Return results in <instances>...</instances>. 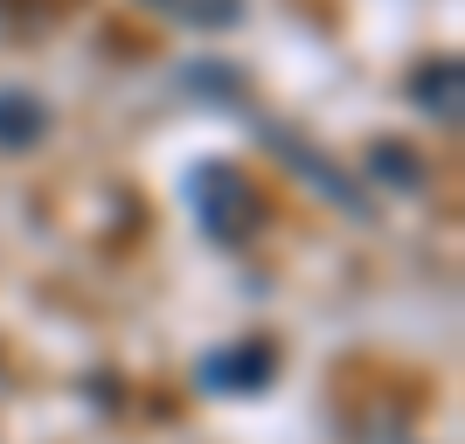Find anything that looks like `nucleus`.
Returning a JSON list of instances; mask_svg holds the SVG:
<instances>
[{
  "instance_id": "4",
  "label": "nucleus",
  "mask_w": 465,
  "mask_h": 444,
  "mask_svg": "<svg viewBox=\"0 0 465 444\" xmlns=\"http://www.w3.org/2000/svg\"><path fill=\"white\" fill-rule=\"evenodd\" d=\"M410 91H417V104H424L430 118H459V63H424V70H417V77H410Z\"/></svg>"
},
{
  "instance_id": "3",
  "label": "nucleus",
  "mask_w": 465,
  "mask_h": 444,
  "mask_svg": "<svg viewBox=\"0 0 465 444\" xmlns=\"http://www.w3.org/2000/svg\"><path fill=\"white\" fill-rule=\"evenodd\" d=\"M49 133V104H42L35 91H0V146H35V139Z\"/></svg>"
},
{
  "instance_id": "2",
  "label": "nucleus",
  "mask_w": 465,
  "mask_h": 444,
  "mask_svg": "<svg viewBox=\"0 0 465 444\" xmlns=\"http://www.w3.org/2000/svg\"><path fill=\"white\" fill-rule=\"evenodd\" d=\"M272 375H278L272 340H236V348H223V354L202 361V382L223 389V396H257V389H272Z\"/></svg>"
},
{
  "instance_id": "5",
  "label": "nucleus",
  "mask_w": 465,
  "mask_h": 444,
  "mask_svg": "<svg viewBox=\"0 0 465 444\" xmlns=\"http://www.w3.org/2000/svg\"><path fill=\"white\" fill-rule=\"evenodd\" d=\"M153 7L181 28H236V15H243V0H153Z\"/></svg>"
},
{
  "instance_id": "1",
  "label": "nucleus",
  "mask_w": 465,
  "mask_h": 444,
  "mask_svg": "<svg viewBox=\"0 0 465 444\" xmlns=\"http://www.w3.org/2000/svg\"><path fill=\"white\" fill-rule=\"evenodd\" d=\"M188 194H194V209H202V230L223 236V243H243V236L257 230V188L230 160H209V167L188 181Z\"/></svg>"
}]
</instances>
